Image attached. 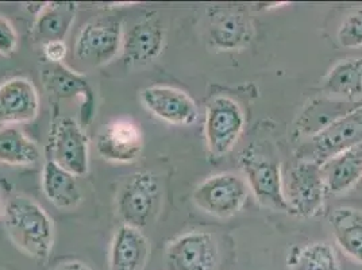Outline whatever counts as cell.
<instances>
[{
  "mask_svg": "<svg viewBox=\"0 0 362 270\" xmlns=\"http://www.w3.org/2000/svg\"><path fill=\"white\" fill-rule=\"evenodd\" d=\"M4 225L23 253L46 259L53 249L54 227L46 211L30 197L14 196L4 207Z\"/></svg>",
  "mask_w": 362,
  "mask_h": 270,
  "instance_id": "6da1fadb",
  "label": "cell"
},
{
  "mask_svg": "<svg viewBox=\"0 0 362 270\" xmlns=\"http://www.w3.org/2000/svg\"><path fill=\"white\" fill-rule=\"evenodd\" d=\"M240 165L249 189L261 206L274 211H288L283 191L281 168L274 157L269 155L256 142L242 151Z\"/></svg>",
  "mask_w": 362,
  "mask_h": 270,
  "instance_id": "7a4b0ae2",
  "label": "cell"
},
{
  "mask_svg": "<svg viewBox=\"0 0 362 270\" xmlns=\"http://www.w3.org/2000/svg\"><path fill=\"white\" fill-rule=\"evenodd\" d=\"M161 204V184L151 172H138L122 184L117 195V212L123 225L138 230L151 225Z\"/></svg>",
  "mask_w": 362,
  "mask_h": 270,
  "instance_id": "3957f363",
  "label": "cell"
},
{
  "mask_svg": "<svg viewBox=\"0 0 362 270\" xmlns=\"http://www.w3.org/2000/svg\"><path fill=\"white\" fill-rule=\"evenodd\" d=\"M362 143V105L335 120L317 134L303 139L298 158L325 164L334 155Z\"/></svg>",
  "mask_w": 362,
  "mask_h": 270,
  "instance_id": "277c9868",
  "label": "cell"
},
{
  "mask_svg": "<svg viewBox=\"0 0 362 270\" xmlns=\"http://www.w3.org/2000/svg\"><path fill=\"white\" fill-rule=\"evenodd\" d=\"M283 191L289 212L299 218L317 215L325 206L327 192L320 165L299 160L288 170Z\"/></svg>",
  "mask_w": 362,
  "mask_h": 270,
  "instance_id": "5b68a950",
  "label": "cell"
},
{
  "mask_svg": "<svg viewBox=\"0 0 362 270\" xmlns=\"http://www.w3.org/2000/svg\"><path fill=\"white\" fill-rule=\"evenodd\" d=\"M209 41L219 52H235L250 45L255 25L241 4H215L207 10Z\"/></svg>",
  "mask_w": 362,
  "mask_h": 270,
  "instance_id": "8992f818",
  "label": "cell"
},
{
  "mask_svg": "<svg viewBox=\"0 0 362 270\" xmlns=\"http://www.w3.org/2000/svg\"><path fill=\"white\" fill-rule=\"evenodd\" d=\"M123 37V25L118 18L92 19L76 40V59L88 66H102L121 52Z\"/></svg>",
  "mask_w": 362,
  "mask_h": 270,
  "instance_id": "52a82bcc",
  "label": "cell"
},
{
  "mask_svg": "<svg viewBox=\"0 0 362 270\" xmlns=\"http://www.w3.org/2000/svg\"><path fill=\"white\" fill-rule=\"evenodd\" d=\"M249 195L246 180L235 173H218L200 182L192 194L197 207L212 216L228 218L242 210Z\"/></svg>",
  "mask_w": 362,
  "mask_h": 270,
  "instance_id": "ba28073f",
  "label": "cell"
},
{
  "mask_svg": "<svg viewBox=\"0 0 362 270\" xmlns=\"http://www.w3.org/2000/svg\"><path fill=\"white\" fill-rule=\"evenodd\" d=\"M245 129V115L240 105L227 96L212 98L206 107L204 136L214 157L233 151Z\"/></svg>",
  "mask_w": 362,
  "mask_h": 270,
  "instance_id": "9c48e42d",
  "label": "cell"
},
{
  "mask_svg": "<svg viewBox=\"0 0 362 270\" xmlns=\"http://www.w3.org/2000/svg\"><path fill=\"white\" fill-rule=\"evenodd\" d=\"M49 160L81 177L90 168V141L81 124L64 117L56 120L49 135Z\"/></svg>",
  "mask_w": 362,
  "mask_h": 270,
  "instance_id": "30bf717a",
  "label": "cell"
},
{
  "mask_svg": "<svg viewBox=\"0 0 362 270\" xmlns=\"http://www.w3.org/2000/svg\"><path fill=\"white\" fill-rule=\"evenodd\" d=\"M216 261V242L204 231H189L169 242L164 255L166 270H214Z\"/></svg>",
  "mask_w": 362,
  "mask_h": 270,
  "instance_id": "8fae6325",
  "label": "cell"
},
{
  "mask_svg": "<svg viewBox=\"0 0 362 270\" xmlns=\"http://www.w3.org/2000/svg\"><path fill=\"white\" fill-rule=\"evenodd\" d=\"M144 149V135L141 127L132 119L110 122L98 135L96 151L110 163H134Z\"/></svg>",
  "mask_w": 362,
  "mask_h": 270,
  "instance_id": "7c38bea8",
  "label": "cell"
},
{
  "mask_svg": "<svg viewBox=\"0 0 362 270\" xmlns=\"http://www.w3.org/2000/svg\"><path fill=\"white\" fill-rule=\"evenodd\" d=\"M139 99L154 117L175 126H191L199 117L195 100L184 90L175 87H148L141 90Z\"/></svg>",
  "mask_w": 362,
  "mask_h": 270,
  "instance_id": "4fadbf2b",
  "label": "cell"
},
{
  "mask_svg": "<svg viewBox=\"0 0 362 270\" xmlns=\"http://www.w3.org/2000/svg\"><path fill=\"white\" fill-rule=\"evenodd\" d=\"M165 44V29L156 16H146L124 33L122 52L132 65H146L156 60Z\"/></svg>",
  "mask_w": 362,
  "mask_h": 270,
  "instance_id": "5bb4252c",
  "label": "cell"
},
{
  "mask_svg": "<svg viewBox=\"0 0 362 270\" xmlns=\"http://www.w3.org/2000/svg\"><path fill=\"white\" fill-rule=\"evenodd\" d=\"M38 111L40 96L30 80L13 77L0 84V124L30 122Z\"/></svg>",
  "mask_w": 362,
  "mask_h": 270,
  "instance_id": "9a60e30c",
  "label": "cell"
},
{
  "mask_svg": "<svg viewBox=\"0 0 362 270\" xmlns=\"http://www.w3.org/2000/svg\"><path fill=\"white\" fill-rule=\"evenodd\" d=\"M42 83L46 90L57 99H83V123H90L95 110V95L86 76L69 69L64 64H47L42 69Z\"/></svg>",
  "mask_w": 362,
  "mask_h": 270,
  "instance_id": "2e32d148",
  "label": "cell"
},
{
  "mask_svg": "<svg viewBox=\"0 0 362 270\" xmlns=\"http://www.w3.org/2000/svg\"><path fill=\"white\" fill-rule=\"evenodd\" d=\"M151 243L141 230L122 225L114 234L110 247V270H145Z\"/></svg>",
  "mask_w": 362,
  "mask_h": 270,
  "instance_id": "e0dca14e",
  "label": "cell"
},
{
  "mask_svg": "<svg viewBox=\"0 0 362 270\" xmlns=\"http://www.w3.org/2000/svg\"><path fill=\"white\" fill-rule=\"evenodd\" d=\"M326 191L341 195L362 179V143L342 151L320 165Z\"/></svg>",
  "mask_w": 362,
  "mask_h": 270,
  "instance_id": "ac0fdd59",
  "label": "cell"
},
{
  "mask_svg": "<svg viewBox=\"0 0 362 270\" xmlns=\"http://www.w3.org/2000/svg\"><path fill=\"white\" fill-rule=\"evenodd\" d=\"M360 105L362 103H349L327 95L317 98L310 102V105L303 111L302 117L296 123V131L304 139L313 136Z\"/></svg>",
  "mask_w": 362,
  "mask_h": 270,
  "instance_id": "d6986e66",
  "label": "cell"
},
{
  "mask_svg": "<svg viewBox=\"0 0 362 270\" xmlns=\"http://www.w3.org/2000/svg\"><path fill=\"white\" fill-rule=\"evenodd\" d=\"M41 184L49 201L60 210L75 209L83 200L75 175L50 160L46 161L42 169Z\"/></svg>",
  "mask_w": 362,
  "mask_h": 270,
  "instance_id": "ffe728a7",
  "label": "cell"
},
{
  "mask_svg": "<svg viewBox=\"0 0 362 270\" xmlns=\"http://www.w3.org/2000/svg\"><path fill=\"white\" fill-rule=\"evenodd\" d=\"M323 90L349 103H362V59H349L332 66L325 77Z\"/></svg>",
  "mask_w": 362,
  "mask_h": 270,
  "instance_id": "44dd1931",
  "label": "cell"
},
{
  "mask_svg": "<svg viewBox=\"0 0 362 270\" xmlns=\"http://www.w3.org/2000/svg\"><path fill=\"white\" fill-rule=\"evenodd\" d=\"M332 235L341 250L362 264V211L351 207H338L329 218Z\"/></svg>",
  "mask_w": 362,
  "mask_h": 270,
  "instance_id": "7402d4cb",
  "label": "cell"
},
{
  "mask_svg": "<svg viewBox=\"0 0 362 270\" xmlns=\"http://www.w3.org/2000/svg\"><path fill=\"white\" fill-rule=\"evenodd\" d=\"M75 16V3H50L42 6L33 29L34 41L41 45L50 41H64Z\"/></svg>",
  "mask_w": 362,
  "mask_h": 270,
  "instance_id": "603a6c76",
  "label": "cell"
},
{
  "mask_svg": "<svg viewBox=\"0 0 362 270\" xmlns=\"http://www.w3.org/2000/svg\"><path fill=\"white\" fill-rule=\"evenodd\" d=\"M38 145L22 130L6 126L0 129V163L7 165H31L40 160Z\"/></svg>",
  "mask_w": 362,
  "mask_h": 270,
  "instance_id": "cb8c5ba5",
  "label": "cell"
},
{
  "mask_svg": "<svg viewBox=\"0 0 362 270\" xmlns=\"http://www.w3.org/2000/svg\"><path fill=\"white\" fill-rule=\"evenodd\" d=\"M291 270H341L339 259L332 245L315 242L295 250L288 258Z\"/></svg>",
  "mask_w": 362,
  "mask_h": 270,
  "instance_id": "d4e9b609",
  "label": "cell"
},
{
  "mask_svg": "<svg viewBox=\"0 0 362 270\" xmlns=\"http://www.w3.org/2000/svg\"><path fill=\"white\" fill-rule=\"evenodd\" d=\"M338 41L344 47L362 46V8L353 11L341 23L338 30Z\"/></svg>",
  "mask_w": 362,
  "mask_h": 270,
  "instance_id": "484cf974",
  "label": "cell"
},
{
  "mask_svg": "<svg viewBox=\"0 0 362 270\" xmlns=\"http://www.w3.org/2000/svg\"><path fill=\"white\" fill-rule=\"evenodd\" d=\"M18 34L10 20L0 16V54L10 56L16 52Z\"/></svg>",
  "mask_w": 362,
  "mask_h": 270,
  "instance_id": "4316f807",
  "label": "cell"
},
{
  "mask_svg": "<svg viewBox=\"0 0 362 270\" xmlns=\"http://www.w3.org/2000/svg\"><path fill=\"white\" fill-rule=\"evenodd\" d=\"M42 50L45 54L46 60L50 64H62L66 57L68 47L65 41H50L42 45Z\"/></svg>",
  "mask_w": 362,
  "mask_h": 270,
  "instance_id": "83f0119b",
  "label": "cell"
},
{
  "mask_svg": "<svg viewBox=\"0 0 362 270\" xmlns=\"http://www.w3.org/2000/svg\"><path fill=\"white\" fill-rule=\"evenodd\" d=\"M54 270H92L88 265L80 262V261H68L62 262Z\"/></svg>",
  "mask_w": 362,
  "mask_h": 270,
  "instance_id": "f1b7e54d",
  "label": "cell"
},
{
  "mask_svg": "<svg viewBox=\"0 0 362 270\" xmlns=\"http://www.w3.org/2000/svg\"><path fill=\"white\" fill-rule=\"evenodd\" d=\"M3 206H1V199H0V216H1V213H3Z\"/></svg>",
  "mask_w": 362,
  "mask_h": 270,
  "instance_id": "f546056e",
  "label": "cell"
}]
</instances>
